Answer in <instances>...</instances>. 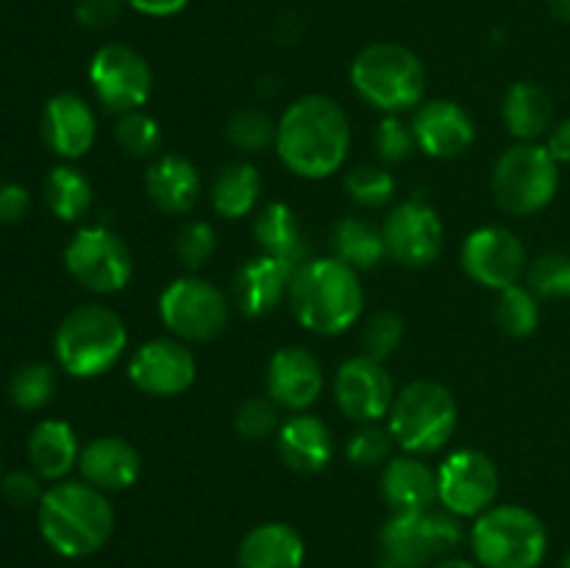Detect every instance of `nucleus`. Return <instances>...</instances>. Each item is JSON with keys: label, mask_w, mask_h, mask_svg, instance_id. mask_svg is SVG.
<instances>
[{"label": "nucleus", "mask_w": 570, "mask_h": 568, "mask_svg": "<svg viewBox=\"0 0 570 568\" xmlns=\"http://www.w3.org/2000/svg\"><path fill=\"white\" fill-rule=\"evenodd\" d=\"M351 123L337 100L304 95L293 100L276 128L278 159L301 178H326L348 159Z\"/></svg>", "instance_id": "1"}, {"label": "nucleus", "mask_w": 570, "mask_h": 568, "mask_svg": "<svg viewBox=\"0 0 570 568\" xmlns=\"http://www.w3.org/2000/svg\"><path fill=\"white\" fill-rule=\"evenodd\" d=\"M42 540L61 557H89L104 549L115 529V510L104 490L89 482L61 479L45 490L37 505Z\"/></svg>", "instance_id": "2"}, {"label": "nucleus", "mask_w": 570, "mask_h": 568, "mask_svg": "<svg viewBox=\"0 0 570 568\" xmlns=\"http://www.w3.org/2000/svg\"><path fill=\"white\" fill-rule=\"evenodd\" d=\"M289 310L295 321L315 334H343L360 321L365 293L360 273L337 256H315L289 278Z\"/></svg>", "instance_id": "3"}, {"label": "nucleus", "mask_w": 570, "mask_h": 568, "mask_svg": "<svg viewBox=\"0 0 570 568\" xmlns=\"http://www.w3.org/2000/svg\"><path fill=\"white\" fill-rule=\"evenodd\" d=\"M128 345L122 317L104 304H83L53 334L56 362L76 379H95L117 365Z\"/></svg>", "instance_id": "4"}, {"label": "nucleus", "mask_w": 570, "mask_h": 568, "mask_svg": "<svg viewBox=\"0 0 570 568\" xmlns=\"http://www.w3.org/2000/svg\"><path fill=\"white\" fill-rule=\"evenodd\" d=\"M351 84L362 100L384 115H401L421 104L426 70L415 50L395 42L367 45L351 65Z\"/></svg>", "instance_id": "5"}, {"label": "nucleus", "mask_w": 570, "mask_h": 568, "mask_svg": "<svg viewBox=\"0 0 570 568\" xmlns=\"http://www.w3.org/2000/svg\"><path fill=\"white\" fill-rule=\"evenodd\" d=\"M471 549L482 568H540L549 532L527 507L493 505L473 521Z\"/></svg>", "instance_id": "6"}, {"label": "nucleus", "mask_w": 570, "mask_h": 568, "mask_svg": "<svg viewBox=\"0 0 570 568\" xmlns=\"http://www.w3.org/2000/svg\"><path fill=\"white\" fill-rule=\"evenodd\" d=\"M456 401L445 384L421 379L395 393L387 429L406 454H434L456 432Z\"/></svg>", "instance_id": "7"}, {"label": "nucleus", "mask_w": 570, "mask_h": 568, "mask_svg": "<svg viewBox=\"0 0 570 568\" xmlns=\"http://www.w3.org/2000/svg\"><path fill=\"white\" fill-rule=\"evenodd\" d=\"M560 165L540 143H518L499 156L493 167L495 204L507 215H534L554 200Z\"/></svg>", "instance_id": "8"}, {"label": "nucleus", "mask_w": 570, "mask_h": 568, "mask_svg": "<svg viewBox=\"0 0 570 568\" xmlns=\"http://www.w3.org/2000/svg\"><path fill=\"white\" fill-rule=\"evenodd\" d=\"M462 540L460 518L445 510L390 516L382 527V568H426Z\"/></svg>", "instance_id": "9"}, {"label": "nucleus", "mask_w": 570, "mask_h": 568, "mask_svg": "<svg viewBox=\"0 0 570 568\" xmlns=\"http://www.w3.org/2000/svg\"><path fill=\"white\" fill-rule=\"evenodd\" d=\"M65 267L81 287L111 295L126 290L134 276L131 248L106 226H83L65 248Z\"/></svg>", "instance_id": "10"}, {"label": "nucleus", "mask_w": 570, "mask_h": 568, "mask_svg": "<svg viewBox=\"0 0 570 568\" xmlns=\"http://www.w3.org/2000/svg\"><path fill=\"white\" fill-rule=\"evenodd\" d=\"M159 317L178 340L209 343L228 326V301L200 276H181L159 295Z\"/></svg>", "instance_id": "11"}, {"label": "nucleus", "mask_w": 570, "mask_h": 568, "mask_svg": "<svg viewBox=\"0 0 570 568\" xmlns=\"http://www.w3.org/2000/svg\"><path fill=\"white\" fill-rule=\"evenodd\" d=\"M89 84L106 111L126 115L148 104L154 89V70L148 59L131 45L109 42L95 50L89 61Z\"/></svg>", "instance_id": "12"}, {"label": "nucleus", "mask_w": 570, "mask_h": 568, "mask_svg": "<svg viewBox=\"0 0 570 568\" xmlns=\"http://www.w3.org/2000/svg\"><path fill=\"white\" fill-rule=\"evenodd\" d=\"M499 471L479 449H460L438 468V505L456 518H479L495 505Z\"/></svg>", "instance_id": "13"}, {"label": "nucleus", "mask_w": 570, "mask_h": 568, "mask_svg": "<svg viewBox=\"0 0 570 568\" xmlns=\"http://www.w3.org/2000/svg\"><path fill=\"white\" fill-rule=\"evenodd\" d=\"M387 256L404 267H426L443 251V221L423 200H401L382 223Z\"/></svg>", "instance_id": "14"}, {"label": "nucleus", "mask_w": 570, "mask_h": 568, "mask_svg": "<svg viewBox=\"0 0 570 568\" xmlns=\"http://www.w3.org/2000/svg\"><path fill=\"white\" fill-rule=\"evenodd\" d=\"M462 267L488 290H507L527 273V248L521 237L504 226H484L462 243Z\"/></svg>", "instance_id": "15"}, {"label": "nucleus", "mask_w": 570, "mask_h": 568, "mask_svg": "<svg viewBox=\"0 0 570 568\" xmlns=\"http://www.w3.org/2000/svg\"><path fill=\"white\" fill-rule=\"evenodd\" d=\"M340 412L354 423H379L395 401V384L384 362L360 354L345 360L334 376Z\"/></svg>", "instance_id": "16"}, {"label": "nucleus", "mask_w": 570, "mask_h": 568, "mask_svg": "<svg viewBox=\"0 0 570 568\" xmlns=\"http://www.w3.org/2000/svg\"><path fill=\"white\" fill-rule=\"evenodd\" d=\"M198 376L195 354L178 337H156L139 345L128 362V379L137 390L159 399L181 395Z\"/></svg>", "instance_id": "17"}, {"label": "nucleus", "mask_w": 570, "mask_h": 568, "mask_svg": "<svg viewBox=\"0 0 570 568\" xmlns=\"http://www.w3.org/2000/svg\"><path fill=\"white\" fill-rule=\"evenodd\" d=\"M45 145L59 159H81L92 150L98 123H95L92 106L76 92H59L45 104L42 123H39Z\"/></svg>", "instance_id": "18"}, {"label": "nucleus", "mask_w": 570, "mask_h": 568, "mask_svg": "<svg viewBox=\"0 0 570 568\" xmlns=\"http://www.w3.org/2000/svg\"><path fill=\"white\" fill-rule=\"evenodd\" d=\"M267 395L276 401L278 407L293 412H304L306 407L315 404L323 393V368L315 360V354H309L301 345H287V349H278L276 354L267 362Z\"/></svg>", "instance_id": "19"}, {"label": "nucleus", "mask_w": 570, "mask_h": 568, "mask_svg": "<svg viewBox=\"0 0 570 568\" xmlns=\"http://www.w3.org/2000/svg\"><path fill=\"white\" fill-rule=\"evenodd\" d=\"M417 148L432 159H456L476 139L471 115L454 100H429L412 117Z\"/></svg>", "instance_id": "20"}, {"label": "nucleus", "mask_w": 570, "mask_h": 568, "mask_svg": "<svg viewBox=\"0 0 570 568\" xmlns=\"http://www.w3.org/2000/svg\"><path fill=\"white\" fill-rule=\"evenodd\" d=\"M78 471H81L83 482L95 484L104 493H117L137 482L142 473V460L128 440L117 438V434H104L83 445L81 457H78Z\"/></svg>", "instance_id": "21"}, {"label": "nucleus", "mask_w": 570, "mask_h": 568, "mask_svg": "<svg viewBox=\"0 0 570 568\" xmlns=\"http://www.w3.org/2000/svg\"><path fill=\"white\" fill-rule=\"evenodd\" d=\"M293 267L282 259L259 254L234 273V301L248 317L271 315L289 293Z\"/></svg>", "instance_id": "22"}, {"label": "nucleus", "mask_w": 570, "mask_h": 568, "mask_svg": "<svg viewBox=\"0 0 570 568\" xmlns=\"http://www.w3.org/2000/svg\"><path fill=\"white\" fill-rule=\"evenodd\" d=\"M382 496L393 516L434 510V505H438V471H432L415 454L395 457L384 466Z\"/></svg>", "instance_id": "23"}, {"label": "nucleus", "mask_w": 570, "mask_h": 568, "mask_svg": "<svg viewBox=\"0 0 570 568\" xmlns=\"http://www.w3.org/2000/svg\"><path fill=\"white\" fill-rule=\"evenodd\" d=\"M276 445L287 468L298 473H317L332 462L334 438L326 421L306 412H295L278 427Z\"/></svg>", "instance_id": "24"}, {"label": "nucleus", "mask_w": 570, "mask_h": 568, "mask_svg": "<svg viewBox=\"0 0 570 568\" xmlns=\"http://www.w3.org/2000/svg\"><path fill=\"white\" fill-rule=\"evenodd\" d=\"M304 557V538L284 521H265L254 527L237 551L239 568H301Z\"/></svg>", "instance_id": "25"}, {"label": "nucleus", "mask_w": 570, "mask_h": 568, "mask_svg": "<svg viewBox=\"0 0 570 568\" xmlns=\"http://www.w3.org/2000/svg\"><path fill=\"white\" fill-rule=\"evenodd\" d=\"M145 189H148V198L154 200L161 212L184 215V212H189L198 204V167L189 159H184V156H159V159L150 161L148 173H145Z\"/></svg>", "instance_id": "26"}, {"label": "nucleus", "mask_w": 570, "mask_h": 568, "mask_svg": "<svg viewBox=\"0 0 570 568\" xmlns=\"http://www.w3.org/2000/svg\"><path fill=\"white\" fill-rule=\"evenodd\" d=\"M26 451L31 471H37L48 482H61L78 466V457H81L76 429L59 418L39 421L28 434Z\"/></svg>", "instance_id": "27"}, {"label": "nucleus", "mask_w": 570, "mask_h": 568, "mask_svg": "<svg viewBox=\"0 0 570 568\" xmlns=\"http://www.w3.org/2000/svg\"><path fill=\"white\" fill-rule=\"evenodd\" d=\"M254 237L259 243L262 254L287 262L293 271L309 259V243H306L301 217L282 200H273L265 209L256 212Z\"/></svg>", "instance_id": "28"}, {"label": "nucleus", "mask_w": 570, "mask_h": 568, "mask_svg": "<svg viewBox=\"0 0 570 568\" xmlns=\"http://www.w3.org/2000/svg\"><path fill=\"white\" fill-rule=\"evenodd\" d=\"M501 117L512 137L521 143H538L543 134L551 131L554 123V104L543 87L532 81H515L504 92Z\"/></svg>", "instance_id": "29"}, {"label": "nucleus", "mask_w": 570, "mask_h": 568, "mask_svg": "<svg viewBox=\"0 0 570 568\" xmlns=\"http://www.w3.org/2000/svg\"><path fill=\"white\" fill-rule=\"evenodd\" d=\"M212 206L226 221L250 215L259 204L262 173L250 161H232L212 182Z\"/></svg>", "instance_id": "30"}, {"label": "nucleus", "mask_w": 570, "mask_h": 568, "mask_svg": "<svg viewBox=\"0 0 570 568\" xmlns=\"http://www.w3.org/2000/svg\"><path fill=\"white\" fill-rule=\"evenodd\" d=\"M332 251L340 262L360 271H373L384 262L387 248H384L382 228L360 221V217H343L332 228Z\"/></svg>", "instance_id": "31"}, {"label": "nucleus", "mask_w": 570, "mask_h": 568, "mask_svg": "<svg viewBox=\"0 0 570 568\" xmlns=\"http://www.w3.org/2000/svg\"><path fill=\"white\" fill-rule=\"evenodd\" d=\"M42 195L48 209L65 223L81 221L89 212V206H92V184H89V178L72 165L53 167V170L45 176Z\"/></svg>", "instance_id": "32"}, {"label": "nucleus", "mask_w": 570, "mask_h": 568, "mask_svg": "<svg viewBox=\"0 0 570 568\" xmlns=\"http://www.w3.org/2000/svg\"><path fill=\"white\" fill-rule=\"evenodd\" d=\"M495 323L510 337H529V334H534V329L540 323L538 295L529 287H523V284H512V287L499 290Z\"/></svg>", "instance_id": "33"}, {"label": "nucleus", "mask_w": 570, "mask_h": 568, "mask_svg": "<svg viewBox=\"0 0 570 568\" xmlns=\"http://www.w3.org/2000/svg\"><path fill=\"white\" fill-rule=\"evenodd\" d=\"M56 393V371L48 362H28L9 379V401L22 412H37L50 404Z\"/></svg>", "instance_id": "34"}, {"label": "nucleus", "mask_w": 570, "mask_h": 568, "mask_svg": "<svg viewBox=\"0 0 570 568\" xmlns=\"http://www.w3.org/2000/svg\"><path fill=\"white\" fill-rule=\"evenodd\" d=\"M527 284L538 298H570V254L546 251L527 267Z\"/></svg>", "instance_id": "35"}, {"label": "nucleus", "mask_w": 570, "mask_h": 568, "mask_svg": "<svg viewBox=\"0 0 570 568\" xmlns=\"http://www.w3.org/2000/svg\"><path fill=\"white\" fill-rule=\"evenodd\" d=\"M345 193L365 209H379L395 195V176L382 165H360L345 176Z\"/></svg>", "instance_id": "36"}, {"label": "nucleus", "mask_w": 570, "mask_h": 568, "mask_svg": "<svg viewBox=\"0 0 570 568\" xmlns=\"http://www.w3.org/2000/svg\"><path fill=\"white\" fill-rule=\"evenodd\" d=\"M276 128L273 117L262 109H239L228 120V143L245 154H259L267 145H276Z\"/></svg>", "instance_id": "37"}, {"label": "nucleus", "mask_w": 570, "mask_h": 568, "mask_svg": "<svg viewBox=\"0 0 570 568\" xmlns=\"http://www.w3.org/2000/svg\"><path fill=\"white\" fill-rule=\"evenodd\" d=\"M115 139L122 148V154L137 156V159H142V156H154L161 145L159 120L145 115L142 109L126 111V115L117 117Z\"/></svg>", "instance_id": "38"}, {"label": "nucleus", "mask_w": 570, "mask_h": 568, "mask_svg": "<svg viewBox=\"0 0 570 568\" xmlns=\"http://www.w3.org/2000/svg\"><path fill=\"white\" fill-rule=\"evenodd\" d=\"M393 434L387 427L379 423H360L354 434L345 443V457L360 468H376L390 462V451H393Z\"/></svg>", "instance_id": "39"}, {"label": "nucleus", "mask_w": 570, "mask_h": 568, "mask_svg": "<svg viewBox=\"0 0 570 568\" xmlns=\"http://www.w3.org/2000/svg\"><path fill=\"white\" fill-rule=\"evenodd\" d=\"M217 248L215 228L206 221H189L176 234V256L187 271H198L212 259Z\"/></svg>", "instance_id": "40"}, {"label": "nucleus", "mask_w": 570, "mask_h": 568, "mask_svg": "<svg viewBox=\"0 0 570 568\" xmlns=\"http://www.w3.org/2000/svg\"><path fill=\"white\" fill-rule=\"evenodd\" d=\"M373 145H376V154L384 165L406 161L417 148L412 126H406L399 115H384V120L376 126V134H373Z\"/></svg>", "instance_id": "41"}, {"label": "nucleus", "mask_w": 570, "mask_h": 568, "mask_svg": "<svg viewBox=\"0 0 570 568\" xmlns=\"http://www.w3.org/2000/svg\"><path fill=\"white\" fill-rule=\"evenodd\" d=\"M278 404L271 399V395H256V399H248L239 404L237 415H234V429H237L239 438L245 440H262L267 434L278 432Z\"/></svg>", "instance_id": "42"}, {"label": "nucleus", "mask_w": 570, "mask_h": 568, "mask_svg": "<svg viewBox=\"0 0 570 568\" xmlns=\"http://www.w3.org/2000/svg\"><path fill=\"white\" fill-rule=\"evenodd\" d=\"M401 334H404V323L395 312L382 310L376 315H371V321L365 323V332H362V349L367 356L384 362L401 343Z\"/></svg>", "instance_id": "43"}, {"label": "nucleus", "mask_w": 570, "mask_h": 568, "mask_svg": "<svg viewBox=\"0 0 570 568\" xmlns=\"http://www.w3.org/2000/svg\"><path fill=\"white\" fill-rule=\"evenodd\" d=\"M0 493L9 505L14 507H31L39 505L45 496L42 477L37 471H9L0 477Z\"/></svg>", "instance_id": "44"}, {"label": "nucleus", "mask_w": 570, "mask_h": 568, "mask_svg": "<svg viewBox=\"0 0 570 568\" xmlns=\"http://www.w3.org/2000/svg\"><path fill=\"white\" fill-rule=\"evenodd\" d=\"M122 6L126 0H78L76 20L89 31H104V28L115 26L117 17L122 14Z\"/></svg>", "instance_id": "45"}, {"label": "nucleus", "mask_w": 570, "mask_h": 568, "mask_svg": "<svg viewBox=\"0 0 570 568\" xmlns=\"http://www.w3.org/2000/svg\"><path fill=\"white\" fill-rule=\"evenodd\" d=\"M31 209V193L17 182L0 184V226H14Z\"/></svg>", "instance_id": "46"}, {"label": "nucleus", "mask_w": 570, "mask_h": 568, "mask_svg": "<svg viewBox=\"0 0 570 568\" xmlns=\"http://www.w3.org/2000/svg\"><path fill=\"white\" fill-rule=\"evenodd\" d=\"M546 148L554 156L557 165H570V117L551 128L549 139H546Z\"/></svg>", "instance_id": "47"}, {"label": "nucleus", "mask_w": 570, "mask_h": 568, "mask_svg": "<svg viewBox=\"0 0 570 568\" xmlns=\"http://www.w3.org/2000/svg\"><path fill=\"white\" fill-rule=\"evenodd\" d=\"M189 0H126L134 11L145 17H173L187 9Z\"/></svg>", "instance_id": "48"}, {"label": "nucleus", "mask_w": 570, "mask_h": 568, "mask_svg": "<svg viewBox=\"0 0 570 568\" xmlns=\"http://www.w3.org/2000/svg\"><path fill=\"white\" fill-rule=\"evenodd\" d=\"M549 11L557 22H570V0H549Z\"/></svg>", "instance_id": "49"}, {"label": "nucleus", "mask_w": 570, "mask_h": 568, "mask_svg": "<svg viewBox=\"0 0 570 568\" xmlns=\"http://www.w3.org/2000/svg\"><path fill=\"white\" fill-rule=\"evenodd\" d=\"M432 568H476V562L465 560V557H443Z\"/></svg>", "instance_id": "50"}, {"label": "nucleus", "mask_w": 570, "mask_h": 568, "mask_svg": "<svg viewBox=\"0 0 570 568\" xmlns=\"http://www.w3.org/2000/svg\"><path fill=\"white\" fill-rule=\"evenodd\" d=\"M560 568H570V551H568L566 557H562V566Z\"/></svg>", "instance_id": "51"}]
</instances>
